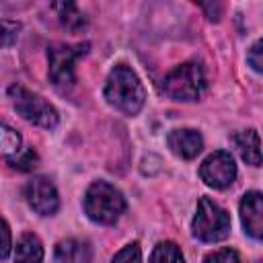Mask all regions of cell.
Here are the masks:
<instances>
[{
    "instance_id": "6da1fadb",
    "label": "cell",
    "mask_w": 263,
    "mask_h": 263,
    "mask_svg": "<svg viewBox=\"0 0 263 263\" xmlns=\"http://www.w3.org/2000/svg\"><path fill=\"white\" fill-rule=\"evenodd\" d=\"M105 99L117 111L125 115H136L144 105L146 92L136 72L125 64H117L109 72V78L105 84Z\"/></svg>"
},
{
    "instance_id": "7a4b0ae2",
    "label": "cell",
    "mask_w": 263,
    "mask_h": 263,
    "mask_svg": "<svg viewBox=\"0 0 263 263\" xmlns=\"http://www.w3.org/2000/svg\"><path fill=\"white\" fill-rule=\"evenodd\" d=\"M125 210V199L113 185L97 181L88 187L84 195V212L90 220L99 224H113Z\"/></svg>"
},
{
    "instance_id": "3957f363",
    "label": "cell",
    "mask_w": 263,
    "mask_h": 263,
    "mask_svg": "<svg viewBox=\"0 0 263 263\" xmlns=\"http://www.w3.org/2000/svg\"><path fill=\"white\" fill-rule=\"evenodd\" d=\"M205 72L199 62H185L171 70L162 82L166 97L175 101H195L205 90Z\"/></svg>"
},
{
    "instance_id": "277c9868",
    "label": "cell",
    "mask_w": 263,
    "mask_h": 263,
    "mask_svg": "<svg viewBox=\"0 0 263 263\" xmlns=\"http://www.w3.org/2000/svg\"><path fill=\"white\" fill-rule=\"evenodd\" d=\"M8 95L12 99V105H14L16 113L23 119H27V121H31L39 127H47V129L58 125V111L43 97L27 90L21 84H12L8 88Z\"/></svg>"
},
{
    "instance_id": "5b68a950",
    "label": "cell",
    "mask_w": 263,
    "mask_h": 263,
    "mask_svg": "<svg viewBox=\"0 0 263 263\" xmlns=\"http://www.w3.org/2000/svg\"><path fill=\"white\" fill-rule=\"evenodd\" d=\"M230 234V216L218 203L201 197L193 218V236L203 242H218Z\"/></svg>"
},
{
    "instance_id": "8992f818",
    "label": "cell",
    "mask_w": 263,
    "mask_h": 263,
    "mask_svg": "<svg viewBox=\"0 0 263 263\" xmlns=\"http://www.w3.org/2000/svg\"><path fill=\"white\" fill-rule=\"evenodd\" d=\"M86 49H88V43H78V45L55 43L47 49L49 78L55 86H70L74 82V64L78 58L86 53Z\"/></svg>"
},
{
    "instance_id": "52a82bcc",
    "label": "cell",
    "mask_w": 263,
    "mask_h": 263,
    "mask_svg": "<svg viewBox=\"0 0 263 263\" xmlns=\"http://www.w3.org/2000/svg\"><path fill=\"white\" fill-rule=\"evenodd\" d=\"M199 177L205 185L214 187V189H224L228 187L234 177H236V164L234 158L230 156V152L226 150H218L212 152L199 166Z\"/></svg>"
},
{
    "instance_id": "ba28073f",
    "label": "cell",
    "mask_w": 263,
    "mask_h": 263,
    "mask_svg": "<svg viewBox=\"0 0 263 263\" xmlns=\"http://www.w3.org/2000/svg\"><path fill=\"white\" fill-rule=\"evenodd\" d=\"M25 197L29 201V205L41 214V216H51L55 214L58 205H60V197L58 191L53 187V183L45 177H33L31 181H27L25 185Z\"/></svg>"
},
{
    "instance_id": "9c48e42d",
    "label": "cell",
    "mask_w": 263,
    "mask_h": 263,
    "mask_svg": "<svg viewBox=\"0 0 263 263\" xmlns=\"http://www.w3.org/2000/svg\"><path fill=\"white\" fill-rule=\"evenodd\" d=\"M240 220L245 232L257 240H263V193L249 191L240 201Z\"/></svg>"
},
{
    "instance_id": "30bf717a",
    "label": "cell",
    "mask_w": 263,
    "mask_h": 263,
    "mask_svg": "<svg viewBox=\"0 0 263 263\" xmlns=\"http://www.w3.org/2000/svg\"><path fill=\"white\" fill-rule=\"evenodd\" d=\"M166 144H168V148L177 156L187 158V160L189 158H195L201 152V148H203V140H201L199 132L189 129V127H185V129H173L166 136Z\"/></svg>"
},
{
    "instance_id": "8fae6325",
    "label": "cell",
    "mask_w": 263,
    "mask_h": 263,
    "mask_svg": "<svg viewBox=\"0 0 263 263\" xmlns=\"http://www.w3.org/2000/svg\"><path fill=\"white\" fill-rule=\"evenodd\" d=\"M232 144L234 148L238 150L240 158L247 162V164H253V166H259L261 160H263V154H261V142H259V136L255 129H245V132H238L232 136Z\"/></svg>"
},
{
    "instance_id": "7c38bea8",
    "label": "cell",
    "mask_w": 263,
    "mask_h": 263,
    "mask_svg": "<svg viewBox=\"0 0 263 263\" xmlns=\"http://www.w3.org/2000/svg\"><path fill=\"white\" fill-rule=\"evenodd\" d=\"M58 263H90V247L78 238H66L55 247Z\"/></svg>"
},
{
    "instance_id": "4fadbf2b",
    "label": "cell",
    "mask_w": 263,
    "mask_h": 263,
    "mask_svg": "<svg viewBox=\"0 0 263 263\" xmlns=\"http://www.w3.org/2000/svg\"><path fill=\"white\" fill-rule=\"evenodd\" d=\"M43 261V247L41 240L27 232L21 236L16 242V253H14V263H41Z\"/></svg>"
},
{
    "instance_id": "5bb4252c",
    "label": "cell",
    "mask_w": 263,
    "mask_h": 263,
    "mask_svg": "<svg viewBox=\"0 0 263 263\" xmlns=\"http://www.w3.org/2000/svg\"><path fill=\"white\" fill-rule=\"evenodd\" d=\"M53 8L58 10L60 21H62V25H64L68 31L76 33V31H80V29L86 25V18H84V14L78 10L76 4H72V2H62V4H53Z\"/></svg>"
},
{
    "instance_id": "9a60e30c",
    "label": "cell",
    "mask_w": 263,
    "mask_h": 263,
    "mask_svg": "<svg viewBox=\"0 0 263 263\" xmlns=\"http://www.w3.org/2000/svg\"><path fill=\"white\" fill-rule=\"evenodd\" d=\"M150 263H185V259L181 255V249L175 242L164 240L154 247L150 255Z\"/></svg>"
},
{
    "instance_id": "2e32d148",
    "label": "cell",
    "mask_w": 263,
    "mask_h": 263,
    "mask_svg": "<svg viewBox=\"0 0 263 263\" xmlns=\"http://www.w3.org/2000/svg\"><path fill=\"white\" fill-rule=\"evenodd\" d=\"M6 162H8L10 166H14L16 171H25V173H29V171H33V168L37 166L39 158H37V154H35L33 150H25L23 154L6 156Z\"/></svg>"
},
{
    "instance_id": "e0dca14e",
    "label": "cell",
    "mask_w": 263,
    "mask_h": 263,
    "mask_svg": "<svg viewBox=\"0 0 263 263\" xmlns=\"http://www.w3.org/2000/svg\"><path fill=\"white\" fill-rule=\"evenodd\" d=\"M18 146H21V136L4 123L2 125V150H4V154L6 156L18 154Z\"/></svg>"
},
{
    "instance_id": "ac0fdd59",
    "label": "cell",
    "mask_w": 263,
    "mask_h": 263,
    "mask_svg": "<svg viewBox=\"0 0 263 263\" xmlns=\"http://www.w3.org/2000/svg\"><path fill=\"white\" fill-rule=\"evenodd\" d=\"M111 263H142V251H140V245L138 242H132L127 247H123Z\"/></svg>"
},
{
    "instance_id": "d6986e66",
    "label": "cell",
    "mask_w": 263,
    "mask_h": 263,
    "mask_svg": "<svg viewBox=\"0 0 263 263\" xmlns=\"http://www.w3.org/2000/svg\"><path fill=\"white\" fill-rule=\"evenodd\" d=\"M247 62H249V66L253 70L263 74V39H259L257 43L251 45V49L247 53Z\"/></svg>"
},
{
    "instance_id": "ffe728a7",
    "label": "cell",
    "mask_w": 263,
    "mask_h": 263,
    "mask_svg": "<svg viewBox=\"0 0 263 263\" xmlns=\"http://www.w3.org/2000/svg\"><path fill=\"white\" fill-rule=\"evenodd\" d=\"M203 263H240V259H238L236 251H232V249H220V251L210 253Z\"/></svg>"
},
{
    "instance_id": "44dd1931",
    "label": "cell",
    "mask_w": 263,
    "mask_h": 263,
    "mask_svg": "<svg viewBox=\"0 0 263 263\" xmlns=\"http://www.w3.org/2000/svg\"><path fill=\"white\" fill-rule=\"evenodd\" d=\"M2 29H4V33H2V45L4 47H8L10 43H12V39L16 37V31H18V25L16 23H10V21H2Z\"/></svg>"
},
{
    "instance_id": "7402d4cb",
    "label": "cell",
    "mask_w": 263,
    "mask_h": 263,
    "mask_svg": "<svg viewBox=\"0 0 263 263\" xmlns=\"http://www.w3.org/2000/svg\"><path fill=\"white\" fill-rule=\"evenodd\" d=\"M2 234H4V247H2V257L6 259L8 253H10V228H8V222L4 220V226H2Z\"/></svg>"
},
{
    "instance_id": "603a6c76",
    "label": "cell",
    "mask_w": 263,
    "mask_h": 263,
    "mask_svg": "<svg viewBox=\"0 0 263 263\" xmlns=\"http://www.w3.org/2000/svg\"><path fill=\"white\" fill-rule=\"evenodd\" d=\"M201 8L203 10H208V18H212V21H218L220 18V4H201Z\"/></svg>"
}]
</instances>
